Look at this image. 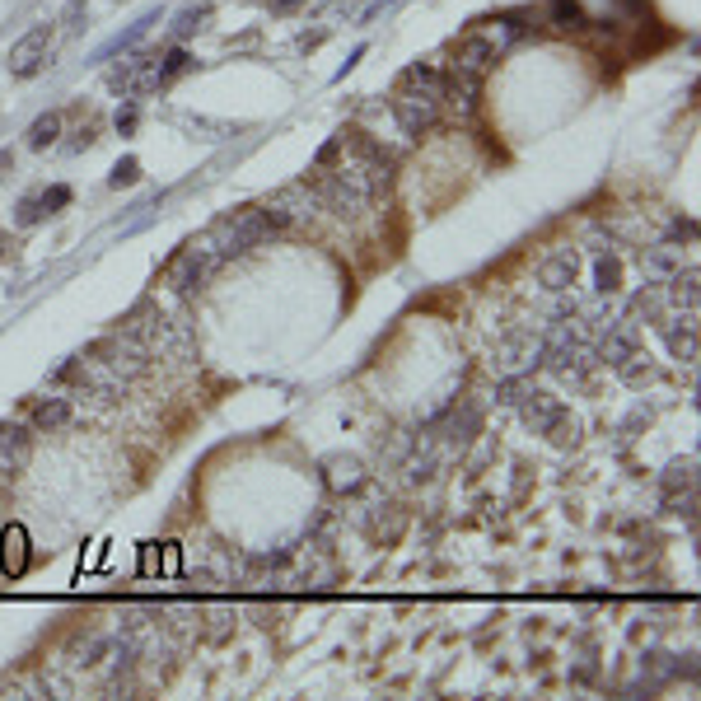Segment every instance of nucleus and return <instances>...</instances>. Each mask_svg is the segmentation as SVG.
<instances>
[{
	"label": "nucleus",
	"mask_w": 701,
	"mask_h": 701,
	"mask_svg": "<svg viewBox=\"0 0 701 701\" xmlns=\"http://www.w3.org/2000/svg\"><path fill=\"white\" fill-rule=\"evenodd\" d=\"M0 243H5V239H0Z\"/></svg>",
	"instance_id": "14"
},
{
	"label": "nucleus",
	"mask_w": 701,
	"mask_h": 701,
	"mask_svg": "<svg viewBox=\"0 0 701 701\" xmlns=\"http://www.w3.org/2000/svg\"><path fill=\"white\" fill-rule=\"evenodd\" d=\"M393 117H398V127L407 136H421L426 127H435V117L444 108V66L435 61H417V66H407L398 75V85H393V99H388Z\"/></svg>",
	"instance_id": "1"
},
{
	"label": "nucleus",
	"mask_w": 701,
	"mask_h": 701,
	"mask_svg": "<svg viewBox=\"0 0 701 701\" xmlns=\"http://www.w3.org/2000/svg\"><path fill=\"white\" fill-rule=\"evenodd\" d=\"M57 132H61V112L37 117L33 127H28V145H33V150H43V145H52V141H57Z\"/></svg>",
	"instance_id": "7"
},
{
	"label": "nucleus",
	"mask_w": 701,
	"mask_h": 701,
	"mask_svg": "<svg viewBox=\"0 0 701 701\" xmlns=\"http://www.w3.org/2000/svg\"><path fill=\"white\" fill-rule=\"evenodd\" d=\"M66 417H70L66 398H48V402H37V407H33V426H37V430H57Z\"/></svg>",
	"instance_id": "5"
},
{
	"label": "nucleus",
	"mask_w": 701,
	"mask_h": 701,
	"mask_svg": "<svg viewBox=\"0 0 701 701\" xmlns=\"http://www.w3.org/2000/svg\"><path fill=\"white\" fill-rule=\"evenodd\" d=\"M276 5H291V0H276Z\"/></svg>",
	"instance_id": "13"
},
{
	"label": "nucleus",
	"mask_w": 701,
	"mask_h": 701,
	"mask_svg": "<svg viewBox=\"0 0 701 701\" xmlns=\"http://www.w3.org/2000/svg\"><path fill=\"white\" fill-rule=\"evenodd\" d=\"M183 70H187V52H183V48H174L169 57H164V70H154V75L145 80V90H164V85H169L174 75H183Z\"/></svg>",
	"instance_id": "6"
},
{
	"label": "nucleus",
	"mask_w": 701,
	"mask_h": 701,
	"mask_svg": "<svg viewBox=\"0 0 701 701\" xmlns=\"http://www.w3.org/2000/svg\"><path fill=\"white\" fill-rule=\"evenodd\" d=\"M37 201H43V211L52 216V211H57V206H66V201H70V187H52V192H43V196H37Z\"/></svg>",
	"instance_id": "10"
},
{
	"label": "nucleus",
	"mask_w": 701,
	"mask_h": 701,
	"mask_svg": "<svg viewBox=\"0 0 701 701\" xmlns=\"http://www.w3.org/2000/svg\"><path fill=\"white\" fill-rule=\"evenodd\" d=\"M48 52H52V28H33V33H24L19 43L10 48L5 66H10V75L24 80V75H37V70H43Z\"/></svg>",
	"instance_id": "2"
},
{
	"label": "nucleus",
	"mask_w": 701,
	"mask_h": 701,
	"mask_svg": "<svg viewBox=\"0 0 701 701\" xmlns=\"http://www.w3.org/2000/svg\"><path fill=\"white\" fill-rule=\"evenodd\" d=\"M43 216H48V211H43V201H37V196H28V201L19 206V225H37Z\"/></svg>",
	"instance_id": "9"
},
{
	"label": "nucleus",
	"mask_w": 701,
	"mask_h": 701,
	"mask_svg": "<svg viewBox=\"0 0 701 701\" xmlns=\"http://www.w3.org/2000/svg\"><path fill=\"white\" fill-rule=\"evenodd\" d=\"M136 178H141V164H136V159H122L117 169H112V178H108V183H112V187H132Z\"/></svg>",
	"instance_id": "8"
},
{
	"label": "nucleus",
	"mask_w": 701,
	"mask_h": 701,
	"mask_svg": "<svg viewBox=\"0 0 701 701\" xmlns=\"http://www.w3.org/2000/svg\"><path fill=\"white\" fill-rule=\"evenodd\" d=\"M0 566H5V575H24V566H28V533H24V524H10L5 533H0Z\"/></svg>",
	"instance_id": "4"
},
{
	"label": "nucleus",
	"mask_w": 701,
	"mask_h": 701,
	"mask_svg": "<svg viewBox=\"0 0 701 701\" xmlns=\"http://www.w3.org/2000/svg\"><path fill=\"white\" fill-rule=\"evenodd\" d=\"M599 291H617V262H599Z\"/></svg>",
	"instance_id": "11"
},
{
	"label": "nucleus",
	"mask_w": 701,
	"mask_h": 701,
	"mask_svg": "<svg viewBox=\"0 0 701 701\" xmlns=\"http://www.w3.org/2000/svg\"><path fill=\"white\" fill-rule=\"evenodd\" d=\"M28 453H33V440L24 426H0V473L15 477L28 463Z\"/></svg>",
	"instance_id": "3"
},
{
	"label": "nucleus",
	"mask_w": 701,
	"mask_h": 701,
	"mask_svg": "<svg viewBox=\"0 0 701 701\" xmlns=\"http://www.w3.org/2000/svg\"><path fill=\"white\" fill-rule=\"evenodd\" d=\"M136 127V108H127V112H117V132H132Z\"/></svg>",
	"instance_id": "12"
}]
</instances>
